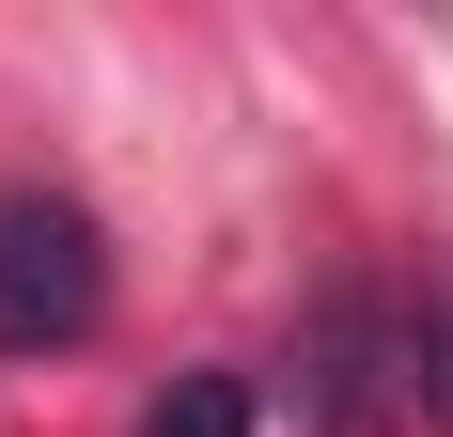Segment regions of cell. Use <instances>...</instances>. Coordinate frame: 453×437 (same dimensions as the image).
I'll use <instances>...</instances> for the list:
<instances>
[{
	"mask_svg": "<svg viewBox=\"0 0 453 437\" xmlns=\"http://www.w3.org/2000/svg\"><path fill=\"white\" fill-rule=\"evenodd\" d=\"M110 312V234H94L63 188H0V344H79Z\"/></svg>",
	"mask_w": 453,
	"mask_h": 437,
	"instance_id": "cell-1",
	"label": "cell"
},
{
	"mask_svg": "<svg viewBox=\"0 0 453 437\" xmlns=\"http://www.w3.org/2000/svg\"><path fill=\"white\" fill-rule=\"evenodd\" d=\"M141 437H250V375H173L141 406Z\"/></svg>",
	"mask_w": 453,
	"mask_h": 437,
	"instance_id": "cell-2",
	"label": "cell"
}]
</instances>
